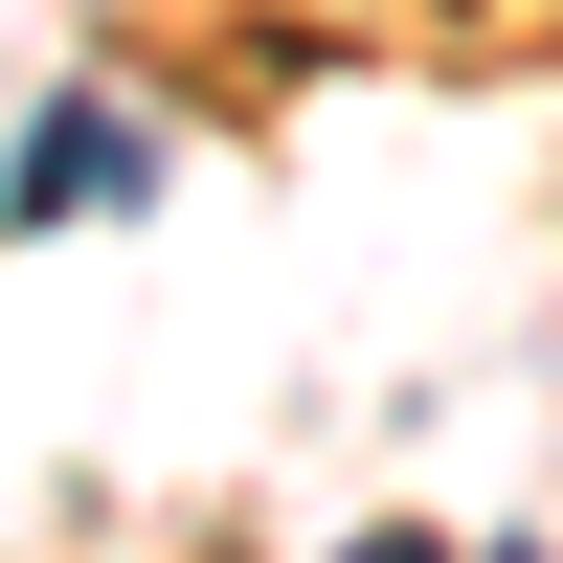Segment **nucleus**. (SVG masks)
I'll list each match as a JSON object with an SVG mask.
<instances>
[{"label": "nucleus", "mask_w": 563, "mask_h": 563, "mask_svg": "<svg viewBox=\"0 0 563 563\" xmlns=\"http://www.w3.org/2000/svg\"><path fill=\"white\" fill-rule=\"evenodd\" d=\"M68 203H135V135L113 113H45L23 158H0V225H68Z\"/></svg>", "instance_id": "nucleus-1"}, {"label": "nucleus", "mask_w": 563, "mask_h": 563, "mask_svg": "<svg viewBox=\"0 0 563 563\" xmlns=\"http://www.w3.org/2000/svg\"><path fill=\"white\" fill-rule=\"evenodd\" d=\"M339 563H451V541H339Z\"/></svg>", "instance_id": "nucleus-2"}]
</instances>
